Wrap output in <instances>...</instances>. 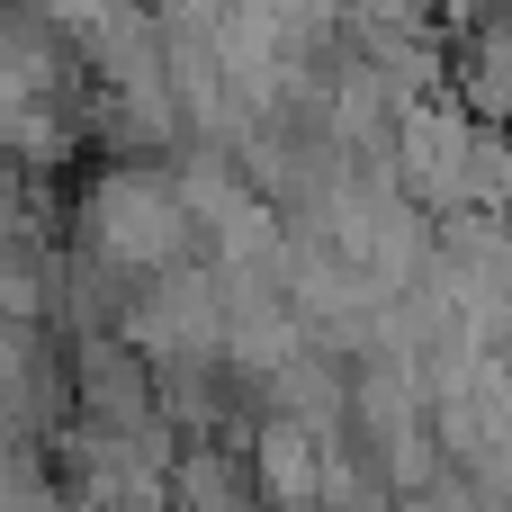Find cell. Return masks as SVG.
Here are the masks:
<instances>
[{
	"label": "cell",
	"mask_w": 512,
	"mask_h": 512,
	"mask_svg": "<svg viewBox=\"0 0 512 512\" xmlns=\"http://www.w3.org/2000/svg\"><path fill=\"white\" fill-rule=\"evenodd\" d=\"M72 243L117 261L126 279H171V270L207 261V234H198L171 162H99L72 189Z\"/></svg>",
	"instance_id": "1"
},
{
	"label": "cell",
	"mask_w": 512,
	"mask_h": 512,
	"mask_svg": "<svg viewBox=\"0 0 512 512\" xmlns=\"http://www.w3.org/2000/svg\"><path fill=\"white\" fill-rule=\"evenodd\" d=\"M117 333L153 369L162 360H225V279H216V261H189L171 279H144Z\"/></svg>",
	"instance_id": "2"
},
{
	"label": "cell",
	"mask_w": 512,
	"mask_h": 512,
	"mask_svg": "<svg viewBox=\"0 0 512 512\" xmlns=\"http://www.w3.org/2000/svg\"><path fill=\"white\" fill-rule=\"evenodd\" d=\"M477 117L459 108V90L450 99H423L414 117H405V135H396V189L441 225V216H459L468 207V162H477Z\"/></svg>",
	"instance_id": "3"
},
{
	"label": "cell",
	"mask_w": 512,
	"mask_h": 512,
	"mask_svg": "<svg viewBox=\"0 0 512 512\" xmlns=\"http://www.w3.org/2000/svg\"><path fill=\"white\" fill-rule=\"evenodd\" d=\"M0 414H9V441H54L81 405H72V342L54 324H0Z\"/></svg>",
	"instance_id": "4"
},
{
	"label": "cell",
	"mask_w": 512,
	"mask_h": 512,
	"mask_svg": "<svg viewBox=\"0 0 512 512\" xmlns=\"http://www.w3.org/2000/svg\"><path fill=\"white\" fill-rule=\"evenodd\" d=\"M72 405H81V423L144 441V432L162 423V369H153V360H144L126 333L72 342Z\"/></svg>",
	"instance_id": "5"
},
{
	"label": "cell",
	"mask_w": 512,
	"mask_h": 512,
	"mask_svg": "<svg viewBox=\"0 0 512 512\" xmlns=\"http://www.w3.org/2000/svg\"><path fill=\"white\" fill-rule=\"evenodd\" d=\"M261 405H270V414H288V423H306L315 441H351V414H360V369L306 342V351H297V360L261 387Z\"/></svg>",
	"instance_id": "6"
},
{
	"label": "cell",
	"mask_w": 512,
	"mask_h": 512,
	"mask_svg": "<svg viewBox=\"0 0 512 512\" xmlns=\"http://www.w3.org/2000/svg\"><path fill=\"white\" fill-rule=\"evenodd\" d=\"M135 288H144V279H126V270L99 261L90 243H63V252H54V333H63V342L117 333L126 306H135Z\"/></svg>",
	"instance_id": "7"
},
{
	"label": "cell",
	"mask_w": 512,
	"mask_h": 512,
	"mask_svg": "<svg viewBox=\"0 0 512 512\" xmlns=\"http://www.w3.org/2000/svg\"><path fill=\"white\" fill-rule=\"evenodd\" d=\"M243 459H252V486H261L270 512H324V441H315L306 423L261 414V432H252Z\"/></svg>",
	"instance_id": "8"
},
{
	"label": "cell",
	"mask_w": 512,
	"mask_h": 512,
	"mask_svg": "<svg viewBox=\"0 0 512 512\" xmlns=\"http://www.w3.org/2000/svg\"><path fill=\"white\" fill-rule=\"evenodd\" d=\"M171 512H270L252 486V459L225 450V441H198L180 468H171Z\"/></svg>",
	"instance_id": "9"
},
{
	"label": "cell",
	"mask_w": 512,
	"mask_h": 512,
	"mask_svg": "<svg viewBox=\"0 0 512 512\" xmlns=\"http://www.w3.org/2000/svg\"><path fill=\"white\" fill-rule=\"evenodd\" d=\"M0 324H54V243H0Z\"/></svg>",
	"instance_id": "10"
},
{
	"label": "cell",
	"mask_w": 512,
	"mask_h": 512,
	"mask_svg": "<svg viewBox=\"0 0 512 512\" xmlns=\"http://www.w3.org/2000/svg\"><path fill=\"white\" fill-rule=\"evenodd\" d=\"M468 207H477V216H512V126H486V135H477Z\"/></svg>",
	"instance_id": "11"
}]
</instances>
